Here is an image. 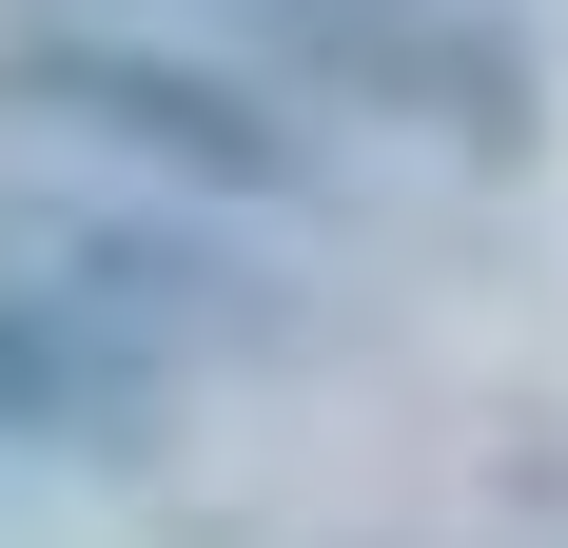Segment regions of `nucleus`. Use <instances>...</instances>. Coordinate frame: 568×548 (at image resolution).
I'll list each match as a JSON object with an SVG mask.
<instances>
[{
  "label": "nucleus",
  "instance_id": "1",
  "mask_svg": "<svg viewBox=\"0 0 568 548\" xmlns=\"http://www.w3.org/2000/svg\"><path fill=\"white\" fill-rule=\"evenodd\" d=\"M20 99L79 118V138H118V158H158V176H216V196H294V176H314V138H294L255 79L158 59V40H20Z\"/></svg>",
  "mask_w": 568,
  "mask_h": 548
},
{
  "label": "nucleus",
  "instance_id": "2",
  "mask_svg": "<svg viewBox=\"0 0 568 548\" xmlns=\"http://www.w3.org/2000/svg\"><path fill=\"white\" fill-rule=\"evenodd\" d=\"M138 412V333H99L59 274H0V432H118Z\"/></svg>",
  "mask_w": 568,
  "mask_h": 548
}]
</instances>
